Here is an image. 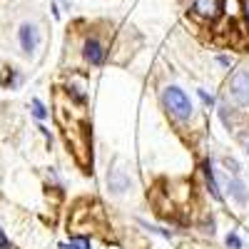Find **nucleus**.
Returning a JSON list of instances; mask_svg holds the SVG:
<instances>
[{"label": "nucleus", "mask_w": 249, "mask_h": 249, "mask_svg": "<svg viewBox=\"0 0 249 249\" xmlns=\"http://www.w3.org/2000/svg\"><path fill=\"white\" fill-rule=\"evenodd\" d=\"M33 115H35L37 120H43V117L48 115V110L43 107V102H40V100H33Z\"/></svg>", "instance_id": "9"}, {"label": "nucleus", "mask_w": 249, "mask_h": 249, "mask_svg": "<svg viewBox=\"0 0 249 249\" xmlns=\"http://www.w3.org/2000/svg\"><path fill=\"white\" fill-rule=\"evenodd\" d=\"M217 60H219V65H224V68H230V65H232V60L227 57V55H219Z\"/></svg>", "instance_id": "15"}, {"label": "nucleus", "mask_w": 249, "mask_h": 249, "mask_svg": "<svg viewBox=\"0 0 249 249\" xmlns=\"http://www.w3.org/2000/svg\"><path fill=\"white\" fill-rule=\"evenodd\" d=\"M0 247H3V249H13V247H10V242L5 239V234H3V232H0Z\"/></svg>", "instance_id": "16"}, {"label": "nucleus", "mask_w": 249, "mask_h": 249, "mask_svg": "<svg viewBox=\"0 0 249 249\" xmlns=\"http://www.w3.org/2000/svg\"><path fill=\"white\" fill-rule=\"evenodd\" d=\"M197 95H199V100L204 102V105H207V107H212V105H214V97H212V95H207L204 90H199Z\"/></svg>", "instance_id": "12"}, {"label": "nucleus", "mask_w": 249, "mask_h": 249, "mask_svg": "<svg viewBox=\"0 0 249 249\" xmlns=\"http://www.w3.org/2000/svg\"><path fill=\"white\" fill-rule=\"evenodd\" d=\"M162 105L167 107V112L175 120H190L192 117V102L179 88H164L162 90Z\"/></svg>", "instance_id": "1"}, {"label": "nucleus", "mask_w": 249, "mask_h": 249, "mask_svg": "<svg viewBox=\"0 0 249 249\" xmlns=\"http://www.w3.org/2000/svg\"><path fill=\"white\" fill-rule=\"evenodd\" d=\"M60 249H70V244H60Z\"/></svg>", "instance_id": "17"}, {"label": "nucleus", "mask_w": 249, "mask_h": 249, "mask_svg": "<svg viewBox=\"0 0 249 249\" xmlns=\"http://www.w3.org/2000/svg\"><path fill=\"white\" fill-rule=\"evenodd\" d=\"M227 97L242 107L249 102V70H239L232 75L230 85H227Z\"/></svg>", "instance_id": "2"}, {"label": "nucleus", "mask_w": 249, "mask_h": 249, "mask_svg": "<svg viewBox=\"0 0 249 249\" xmlns=\"http://www.w3.org/2000/svg\"><path fill=\"white\" fill-rule=\"evenodd\" d=\"M227 247H230V249H242V239L234 234V232H230V234H227Z\"/></svg>", "instance_id": "10"}, {"label": "nucleus", "mask_w": 249, "mask_h": 249, "mask_svg": "<svg viewBox=\"0 0 249 249\" xmlns=\"http://www.w3.org/2000/svg\"><path fill=\"white\" fill-rule=\"evenodd\" d=\"M227 190H230V195L239 202V204H247V199H249V192H247V184L242 182V179H230V187H227Z\"/></svg>", "instance_id": "7"}, {"label": "nucleus", "mask_w": 249, "mask_h": 249, "mask_svg": "<svg viewBox=\"0 0 249 249\" xmlns=\"http://www.w3.org/2000/svg\"><path fill=\"white\" fill-rule=\"evenodd\" d=\"M204 179H207V190H210V195L222 202V192H219V187H217V179H214V172H212V164H204Z\"/></svg>", "instance_id": "8"}, {"label": "nucleus", "mask_w": 249, "mask_h": 249, "mask_svg": "<svg viewBox=\"0 0 249 249\" xmlns=\"http://www.w3.org/2000/svg\"><path fill=\"white\" fill-rule=\"evenodd\" d=\"M70 249H90V239H70Z\"/></svg>", "instance_id": "11"}, {"label": "nucleus", "mask_w": 249, "mask_h": 249, "mask_svg": "<svg viewBox=\"0 0 249 249\" xmlns=\"http://www.w3.org/2000/svg\"><path fill=\"white\" fill-rule=\"evenodd\" d=\"M242 10H244V20H247V25H249V0H242Z\"/></svg>", "instance_id": "14"}, {"label": "nucleus", "mask_w": 249, "mask_h": 249, "mask_svg": "<svg viewBox=\"0 0 249 249\" xmlns=\"http://www.w3.org/2000/svg\"><path fill=\"white\" fill-rule=\"evenodd\" d=\"M20 45H23V50L30 55L35 48H37V28L25 23L23 28H20Z\"/></svg>", "instance_id": "6"}, {"label": "nucleus", "mask_w": 249, "mask_h": 249, "mask_svg": "<svg viewBox=\"0 0 249 249\" xmlns=\"http://www.w3.org/2000/svg\"><path fill=\"white\" fill-rule=\"evenodd\" d=\"M82 57H85V62H88V65H92V68L102 65V62L107 60V48H105V43H102L100 37L90 35V37L85 40V45H82Z\"/></svg>", "instance_id": "4"}, {"label": "nucleus", "mask_w": 249, "mask_h": 249, "mask_svg": "<svg viewBox=\"0 0 249 249\" xmlns=\"http://www.w3.org/2000/svg\"><path fill=\"white\" fill-rule=\"evenodd\" d=\"M224 167H227V170H230V172H234V175H239V164H237L234 160H230V157H227V160H224Z\"/></svg>", "instance_id": "13"}, {"label": "nucleus", "mask_w": 249, "mask_h": 249, "mask_svg": "<svg viewBox=\"0 0 249 249\" xmlns=\"http://www.w3.org/2000/svg\"><path fill=\"white\" fill-rule=\"evenodd\" d=\"M107 184H110V190H112L115 195H122V192L130 187V175L124 172V170H110Z\"/></svg>", "instance_id": "5"}, {"label": "nucleus", "mask_w": 249, "mask_h": 249, "mask_svg": "<svg viewBox=\"0 0 249 249\" xmlns=\"http://www.w3.org/2000/svg\"><path fill=\"white\" fill-rule=\"evenodd\" d=\"M224 10V0H195L190 13L197 20H204V23H214V20L222 15Z\"/></svg>", "instance_id": "3"}]
</instances>
